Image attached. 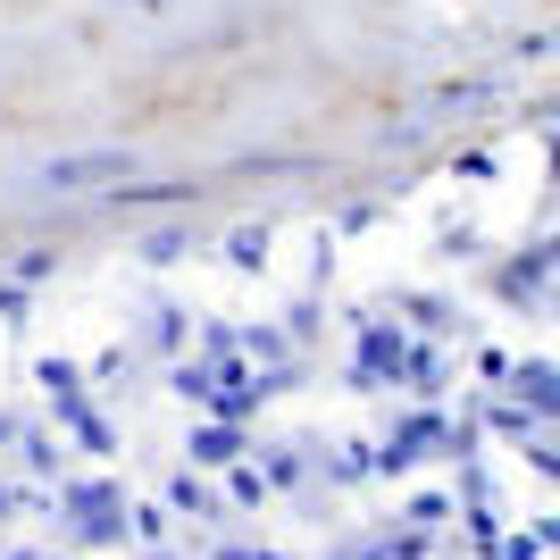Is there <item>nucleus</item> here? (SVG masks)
<instances>
[{"mask_svg":"<svg viewBox=\"0 0 560 560\" xmlns=\"http://www.w3.org/2000/svg\"><path fill=\"white\" fill-rule=\"evenodd\" d=\"M101 176H135V160H126V151H93V160H59L50 167L59 192H84V185H101Z\"/></svg>","mask_w":560,"mask_h":560,"instance_id":"f257e3e1","label":"nucleus"}]
</instances>
